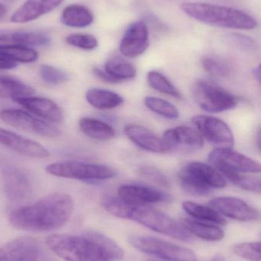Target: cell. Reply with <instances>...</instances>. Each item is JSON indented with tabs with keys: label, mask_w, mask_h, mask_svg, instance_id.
Masks as SVG:
<instances>
[{
	"label": "cell",
	"mask_w": 261,
	"mask_h": 261,
	"mask_svg": "<svg viewBox=\"0 0 261 261\" xmlns=\"http://www.w3.org/2000/svg\"><path fill=\"white\" fill-rule=\"evenodd\" d=\"M38 242L29 237L18 238L0 248V261H38Z\"/></svg>",
	"instance_id": "cell-17"
},
{
	"label": "cell",
	"mask_w": 261,
	"mask_h": 261,
	"mask_svg": "<svg viewBox=\"0 0 261 261\" xmlns=\"http://www.w3.org/2000/svg\"><path fill=\"white\" fill-rule=\"evenodd\" d=\"M118 197L124 202L136 206H144L153 203L171 202L173 197L169 193L147 186L124 184L117 190Z\"/></svg>",
	"instance_id": "cell-11"
},
{
	"label": "cell",
	"mask_w": 261,
	"mask_h": 261,
	"mask_svg": "<svg viewBox=\"0 0 261 261\" xmlns=\"http://www.w3.org/2000/svg\"><path fill=\"white\" fill-rule=\"evenodd\" d=\"M208 161L219 172H239V173H259V163L232 148H216L208 155Z\"/></svg>",
	"instance_id": "cell-9"
},
{
	"label": "cell",
	"mask_w": 261,
	"mask_h": 261,
	"mask_svg": "<svg viewBox=\"0 0 261 261\" xmlns=\"http://www.w3.org/2000/svg\"><path fill=\"white\" fill-rule=\"evenodd\" d=\"M193 96L202 110L211 113H222L235 108L239 98L213 81L200 79L193 88Z\"/></svg>",
	"instance_id": "cell-6"
},
{
	"label": "cell",
	"mask_w": 261,
	"mask_h": 261,
	"mask_svg": "<svg viewBox=\"0 0 261 261\" xmlns=\"http://www.w3.org/2000/svg\"><path fill=\"white\" fill-rule=\"evenodd\" d=\"M40 75L44 82L52 85L64 84L68 81V75L65 72L48 64L41 66L40 68Z\"/></svg>",
	"instance_id": "cell-37"
},
{
	"label": "cell",
	"mask_w": 261,
	"mask_h": 261,
	"mask_svg": "<svg viewBox=\"0 0 261 261\" xmlns=\"http://www.w3.org/2000/svg\"><path fill=\"white\" fill-rule=\"evenodd\" d=\"M3 188L6 197L12 202H25L32 196V185L30 178L20 169L9 168L5 170Z\"/></svg>",
	"instance_id": "cell-15"
},
{
	"label": "cell",
	"mask_w": 261,
	"mask_h": 261,
	"mask_svg": "<svg viewBox=\"0 0 261 261\" xmlns=\"http://www.w3.org/2000/svg\"><path fill=\"white\" fill-rule=\"evenodd\" d=\"M130 245L138 251L165 261H197L192 250L180 245L150 236H133L129 239Z\"/></svg>",
	"instance_id": "cell-7"
},
{
	"label": "cell",
	"mask_w": 261,
	"mask_h": 261,
	"mask_svg": "<svg viewBox=\"0 0 261 261\" xmlns=\"http://www.w3.org/2000/svg\"><path fill=\"white\" fill-rule=\"evenodd\" d=\"M147 81L149 85L153 90L176 99H182V96L180 92L170 82V80L160 72L150 70L147 74Z\"/></svg>",
	"instance_id": "cell-31"
},
{
	"label": "cell",
	"mask_w": 261,
	"mask_h": 261,
	"mask_svg": "<svg viewBox=\"0 0 261 261\" xmlns=\"http://www.w3.org/2000/svg\"><path fill=\"white\" fill-rule=\"evenodd\" d=\"M13 32L0 31V43L10 42L13 44Z\"/></svg>",
	"instance_id": "cell-43"
},
{
	"label": "cell",
	"mask_w": 261,
	"mask_h": 261,
	"mask_svg": "<svg viewBox=\"0 0 261 261\" xmlns=\"http://www.w3.org/2000/svg\"><path fill=\"white\" fill-rule=\"evenodd\" d=\"M0 55L14 62L33 63L37 61L38 54L35 49L18 44L0 45Z\"/></svg>",
	"instance_id": "cell-30"
},
{
	"label": "cell",
	"mask_w": 261,
	"mask_h": 261,
	"mask_svg": "<svg viewBox=\"0 0 261 261\" xmlns=\"http://www.w3.org/2000/svg\"><path fill=\"white\" fill-rule=\"evenodd\" d=\"M150 45V36L144 21H135L127 28L121 39L120 50L124 57L135 58L145 53Z\"/></svg>",
	"instance_id": "cell-14"
},
{
	"label": "cell",
	"mask_w": 261,
	"mask_h": 261,
	"mask_svg": "<svg viewBox=\"0 0 261 261\" xmlns=\"http://www.w3.org/2000/svg\"><path fill=\"white\" fill-rule=\"evenodd\" d=\"M181 9L204 24L228 29L251 30L257 26L252 15L240 9L204 3H184Z\"/></svg>",
	"instance_id": "cell-3"
},
{
	"label": "cell",
	"mask_w": 261,
	"mask_h": 261,
	"mask_svg": "<svg viewBox=\"0 0 261 261\" xmlns=\"http://www.w3.org/2000/svg\"><path fill=\"white\" fill-rule=\"evenodd\" d=\"M35 90L30 86L17 81L15 78L0 76V99H11L32 96Z\"/></svg>",
	"instance_id": "cell-27"
},
{
	"label": "cell",
	"mask_w": 261,
	"mask_h": 261,
	"mask_svg": "<svg viewBox=\"0 0 261 261\" xmlns=\"http://www.w3.org/2000/svg\"><path fill=\"white\" fill-rule=\"evenodd\" d=\"M146 107L153 113L168 119H177L179 111L174 104L161 98L147 96L144 99Z\"/></svg>",
	"instance_id": "cell-33"
},
{
	"label": "cell",
	"mask_w": 261,
	"mask_h": 261,
	"mask_svg": "<svg viewBox=\"0 0 261 261\" xmlns=\"http://www.w3.org/2000/svg\"><path fill=\"white\" fill-rule=\"evenodd\" d=\"M93 73L98 79L104 81V82L108 83V84H119L117 81L110 76L104 69L95 67V68H93Z\"/></svg>",
	"instance_id": "cell-41"
},
{
	"label": "cell",
	"mask_w": 261,
	"mask_h": 261,
	"mask_svg": "<svg viewBox=\"0 0 261 261\" xmlns=\"http://www.w3.org/2000/svg\"><path fill=\"white\" fill-rule=\"evenodd\" d=\"M232 42L239 48L248 51H254L257 50V44L252 38L241 35V34H233L231 35Z\"/></svg>",
	"instance_id": "cell-40"
},
{
	"label": "cell",
	"mask_w": 261,
	"mask_h": 261,
	"mask_svg": "<svg viewBox=\"0 0 261 261\" xmlns=\"http://www.w3.org/2000/svg\"><path fill=\"white\" fill-rule=\"evenodd\" d=\"M79 128L86 136L98 141H109L116 135V130L111 125L94 118L80 119Z\"/></svg>",
	"instance_id": "cell-24"
},
{
	"label": "cell",
	"mask_w": 261,
	"mask_h": 261,
	"mask_svg": "<svg viewBox=\"0 0 261 261\" xmlns=\"http://www.w3.org/2000/svg\"><path fill=\"white\" fill-rule=\"evenodd\" d=\"M51 39L48 35L40 32H14V44L18 45L41 47L50 44Z\"/></svg>",
	"instance_id": "cell-34"
},
{
	"label": "cell",
	"mask_w": 261,
	"mask_h": 261,
	"mask_svg": "<svg viewBox=\"0 0 261 261\" xmlns=\"http://www.w3.org/2000/svg\"><path fill=\"white\" fill-rule=\"evenodd\" d=\"M45 243L66 261H119L124 257V251L114 241L98 231H87L81 237L51 234Z\"/></svg>",
	"instance_id": "cell-1"
},
{
	"label": "cell",
	"mask_w": 261,
	"mask_h": 261,
	"mask_svg": "<svg viewBox=\"0 0 261 261\" xmlns=\"http://www.w3.org/2000/svg\"><path fill=\"white\" fill-rule=\"evenodd\" d=\"M196 130L203 139L217 148H232L234 138L231 128L222 119L206 115H198L192 119Z\"/></svg>",
	"instance_id": "cell-8"
},
{
	"label": "cell",
	"mask_w": 261,
	"mask_h": 261,
	"mask_svg": "<svg viewBox=\"0 0 261 261\" xmlns=\"http://www.w3.org/2000/svg\"><path fill=\"white\" fill-rule=\"evenodd\" d=\"M104 70L118 83L133 79L137 74L136 67L126 60L119 57L110 58L104 66Z\"/></svg>",
	"instance_id": "cell-28"
},
{
	"label": "cell",
	"mask_w": 261,
	"mask_h": 261,
	"mask_svg": "<svg viewBox=\"0 0 261 261\" xmlns=\"http://www.w3.org/2000/svg\"><path fill=\"white\" fill-rule=\"evenodd\" d=\"M182 208L196 220L219 225H227L226 219L211 206H205L192 201H185L182 203Z\"/></svg>",
	"instance_id": "cell-26"
},
{
	"label": "cell",
	"mask_w": 261,
	"mask_h": 261,
	"mask_svg": "<svg viewBox=\"0 0 261 261\" xmlns=\"http://www.w3.org/2000/svg\"><path fill=\"white\" fill-rule=\"evenodd\" d=\"M253 74H254V77L257 80V82L260 84V66L258 65L257 67L254 69L253 70Z\"/></svg>",
	"instance_id": "cell-44"
},
{
	"label": "cell",
	"mask_w": 261,
	"mask_h": 261,
	"mask_svg": "<svg viewBox=\"0 0 261 261\" xmlns=\"http://www.w3.org/2000/svg\"><path fill=\"white\" fill-rule=\"evenodd\" d=\"M0 144L23 156L35 159H46L50 156L49 150L36 141L3 128H0Z\"/></svg>",
	"instance_id": "cell-16"
},
{
	"label": "cell",
	"mask_w": 261,
	"mask_h": 261,
	"mask_svg": "<svg viewBox=\"0 0 261 261\" xmlns=\"http://www.w3.org/2000/svg\"><path fill=\"white\" fill-rule=\"evenodd\" d=\"M182 225L190 234L208 242H219L225 237V232L220 227L202 221L184 219Z\"/></svg>",
	"instance_id": "cell-23"
},
{
	"label": "cell",
	"mask_w": 261,
	"mask_h": 261,
	"mask_svg": "<svg viewBox=\"0 0 261 261\" xmlns=\"http://www.w3.org/2000/svg\"><path fill=\"white\" fill-rule=\"evenodd\" d=\"M260 130H258V133H257V145H258V148L259 150H260Z\"/></svg>",
	"instance_id": "cell-46"
},
{
	"label": "cell",
	"mask_w": 261,
	"mask_h": 261,
	"mask_svg": "<svg viewBox=\"0 0 261 261\" xmlns=\"http://www.w3.org/2000/svg\"><path fill=\"white\" fill-rule=\"evenodd\" d=\"M17 67V63L0 55V70H10Z\"/></svg>",
	"instance_id": "cell-42"
},
{
	"label": "cell",
	"mask_w": 261,
	"mask_h": 261,
	"mask_svg": "<svg viewBox=\"0 0 261 261\" xmlns=\"http://www.w3.org/2000/svg\"><path fill=\"white\" fill-rule=\"evenodd\" d=\"M136 173L139 177L154 182L161 187H170V181L167 176L156 167H151V166H144V167H140L137 169Z\"/></svg>",
	"instance_id": "cell-36"
},
{
	"label": "cell",
	"mask_w": 261,
	"mask_h": 261,
	"mask_svg": "<svg viewBox=\"0 0 261 261\" xmlns=\"http://www.w3.org/2000/svg\"><path fill=\"white\" fill-rule=\"evenodd\" d=\"M209 205L220 214L241 222H251L259 218L258 210L239 198L219 196L211 199Z\"/></svg>",
	"instance_id": "cell-13"
},
{
	"label": "cell",
	"mask_w": 261,
	"mask_h": 261,
	"mask_svg": "<svg viewBox=\"0 0 261 261\" xmlns=\"http://www.w3.org/2000/svg\"><path fill=\"white\" fill-rule=\"evenodd\" d=\"M179 185L184 191L192 196H203L210 194L212 189L201 182L185 167H182L177 175Z\"/></svg>",
	"instance_id": "cell-29"
},
{
	"label": "cell",
	"mask_w": 261,
	"mask_h": 261,
	"mask_svg": "<svg viewBox=\"0 0 261 261\" xmlns=\"http://www.w3.org/2000/svg\"><path fill=\"white\" fill-rule=\"evenodd\" d=\"M64 0H27L11 17L14 23H26L55 10Z\"/></svg>",
	"instance_id": "cell-20"
},
{
	"label": "cell",
	"mask_w": 261,
	"mask_h": 261,
	"mask_svg": "<svg viewBox=\"0 0 261 261\" xmlns=\"http://www.w3.org/2000/svg\"><path fill=\"white\" fill-rule=\"evenodd\" d=\"M74 201L70 195L55 193L9 215L11 225L18 230L49 231L64 226L72 217Z\"/></svg>",
	"instance_id": "cell-2"
},
{
	"label": "cell",
	"mask_w": 261,
	"mask_h": 261,
	"mask_svg": "<svg viewBox=\"0 0 261 261\" xmlns=\"http://www.w3.org/2000/svg\"><path fill=\"white\" fill-rule=\"evenodd\" d=\"M61 19L64 25L85 28L93 23V15L86 6L73 4L64 8Z\"/></svg>",
	"instance_id": "cell-25"
},
{
	"label": "cell",
	"mask_w": 261,
	"mask_h": 261,
	"mask_svg": "<svg viewBox=\"0 0 261 261\" xmlns=\"http://www.w3.org/2000/svg\"><path fill=\"white\" fill-rule=\"evenodd\" d=\"M234 251L239 257L248 261H260V242H253L236 245Z\"/></svg>",
	"instance_id": "cell-39"
},
{
	"label": "cell",
	"mask_w": 261,
	"mask_h": 261,
	"mask_svg": "<svg viewBox=\"0 0 261 261\" xmlns=\"http://www.w3.org/2000/svg\"><path fill=\"white\" fill-rule=\"evenodd\" d=\"M162 140L167 151L190 153L200 150L204 145V139L199 132L185 125L165 130Z\"/></svg>",
	"instance_id": "cell-12"
},
{
	"label": "cell",
	"mask_w": 261,
	"mask_h": 261,
	"mask_svg": "<svg viewBox=\"0 0 261 261\" xmlns=\"http://www.w3.org/2000/svg\"><path fill=\"white\" fill-rule=\"evenodd\" d=\"M126 219L135 221L153 231L182 242H188L193 240V236L181 224L165 213L147 205H130Z\"/></svg>",
	"instance_id": "cell-4"
},
{
	"label": "cell",
	"mask_w": 261,
	"mask_h": 261,
	"mask_svg": "<svg viewBox=\"0 0 261 261\" xmlns=\"http://www.w3.org/2000/svg\"><path fill=\"white\" fill-rule=\"evenodd\" d=\"M17 103L30 112L32 114L42 118L54 123L61 122L63 113L60 107L51 99L46 98L27 96L18 98L15 100Z\"/></svg>",
	"instance_id": "cell-18"
},
{
	"label": "cell",
	"mask_w": 261,
	"mask_h": 261,
	"mask_svg": "<svg viewBox=\"0 0 261 261\" xmlns=\"http://www.w3.org/2000/svg\"><path fill=\"white\" fill-rule=\"evenodd\" d=\"M124 133L133 144L143 150L156 153L167 152L162 138L142 125L136 124L127 125L124 128Z\"/></svg>",
	"instance_id": "cell-19"
},
{
	"label": "cell",
	"mask_w": 261,
	"mask_h": 261,
	"mask_svg": "<svg viewBox=\"0 0 261 261\" xmlns=\"http://www.w3.org/2000/svg\"><path fill=\"white\" fill-rule=\"evenodd\" d=\"M194 174L201 182L211 189H222L226 187L225 176L211 164L193 161L184 166Z\"/></svg>",
	"instance_id": "cell-21"
},
{
	"label": "cell",
	"mask_w": 261,
	"mask_h": 261,
	"mask_svg": "<svg viewBox=\"0 0 261 261\" xmlns=\"http://www.w3.org/2000/svg\"><path fill=\"white\" fill-rule=\"evenodd\" d=\"M65 41L69 45L86 50H93L98 46V39L90 34H72L66 37Z\"/></svg>",
	"instance_id": "cell-38"
},
{
	"label": "cell",
	"mask_w": 261,
	"mask_h": 261,
	"mask_svg": "<svg viewBox=\"0 0 261 261\" xmlns=\"http://www.w3.org/2000/svg\"><path fill=\"white\" fill-rule=\"evenodd\" d=\"M6 13H7V9L5 7V6H3V4L0 3V21L5 18Z\"/></svg>",
	"instance_id": "cell-45"
},
{
	"label": "cell",
	"mask_w": 261,
	"mask_h": 261,
	"mask_svg": "<svg viewBox=\"0 0 261 261\" xmlns=\"http://www.w3.org/2000/svg\"><path fill=\"white\" fill-rule=\"evenodd\" d=\"M85 96L90 105L101 110H113L121 107L124 102V99L121 95L104 89H90L87 90Z\"/></svg>",
	"instance_id": "cell-22"
},
{
	"label": "cell",
	"mask_w": 261,
	"mask_h": 261,
	"mask_svg": "<svg viewBox=\"0 0 261 261\" xmlns=\"http://www.w3.org/2000/svg\"><path fill=\"white\" fill-rule=\"evenodd\" d=\"M225 179L231 181L233 184L252 193H260L261 190L260 179L257 176H251L246 173H239V172L225 171L220 172Z\"/></svg>",
	"instance_id": "cell-32"
},
{
	"label": "cell",
	"mask_w": 261,
	"mask_h": 261,
	"mask_svg": "<svg viewBox=\"0 0 261 261\" xmlns=\"http://www.w3.org/2000/svg\"><path fill=\"white\" fill-rule=\"evenodd\" d=\"M0 119L5 123L17 129L25 130L45 138H57L61 135V130L55 125L29 114V113L15 109L3 110Z\"/></svg>",
	"instance_id": "cell-10"
},
{
	"label": "cell",
	"mask_w": 261,
	"mask_h": 261,
	"mask_svg": "<svg viewBox=\"0 0 261 261\" xmlns=\"http://www.w3.org/2000/svg\"><path fill=\"white\" fill-rule=\"evenodd\" d=\"M202 65L204 70L211 76L224 77L228 76L231 71L229 64L226 61L214 55L202 58Z\"/></svg>",
	"instance_id": "cell-35"
},
{
	"label": "cell",
	"mask_w": 261,
	"mask_h": 261,
	"mask_svg": "<svg viewBox=\"0 0 261 261\" xmlns=\"http://www.w3.org/2000/svg\"><path fill=\"white\" fill-rule=\"evenodd\" d=\"M45 171L58 177L93 182L107 180L117 174L114 169L108 166L80 161L52 163L46 166Z\"/></svg>",
	"instance_id": "cell-5"
}]
</instances>
